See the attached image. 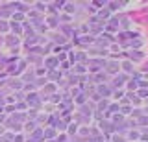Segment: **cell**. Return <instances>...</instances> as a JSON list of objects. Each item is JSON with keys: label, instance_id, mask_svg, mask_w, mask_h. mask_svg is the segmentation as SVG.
I'll list each match as a JSON object with an SVG mask.
<instances>
[{"label": "cell", "instance_id": "1", "mask_svg": "<svg viewBox=\"0 0 148 142\" xmlns=\"http://www.w3.org/2000/svg\"><path fill=\"white\" fill-rule=\"evenodd\" d=\"M106 68H108V72H111V74H117L119 68H120V63H117V61H108V63H106Z\"/></svg>", "mask_w": 148, "mask_h": 142}, {"label": "cell", "instance_id": "2", "mask_svg": "<svg viewBox=\"0 0 148 142\" xmlns=\"http://www.w3.org/2000/svg\"><path fill=\"white\" fill-rule=\"evenodd\" d=\"M98 92H100L102 98H108V96L111 94V89H109V87H106V85H100L98 87Z\"/></svg>", "mask_w": 148, "mask_h": 142}, {"label": "cell", "instance_id": "3", "mask_svg": "<svg viewBox=\"0 0 148 142\" xmlns=\"http://www.w3.org/2000/svg\"><path fill=\"white\" fill-rule=\"evenodd\" d=\"M124 81H126V76L120 74V76H117V79L113 81V85H115V87H122V85H124Z\"/></svg>", "mask_w": 148, "mask_h": 142}, {"label": "cell", "instance_id": "4", "mask_svg": "<svg viewBox=\"0 0 148 142\" xmlns=\"http://www.w3.org/2000/svg\"><path fill=\"white\" fill-rule=\"evenodd\" d=\"M120 67H122L126 72H133V65H132V61H122V63H120Z\"/></svg>", "mask_w": 148, "mask_h": 142}, {"label": "cell", "instance_id": "5", "mask_svg": "<svg viewBox=\"0 0 148 142\" xmlns=\"http://www.w3.org/2000/svg\"><path fill=\"white\" fill-rule=\"evenodd\" d=\"M130 56H132L133 59H135V61H141V59L145 57V52H132Z\"/></svg>", "mask_w": 148, "mask_h": 142}, {"label": "cell", "instance_id": "6", "mask_svg": "<svg viewBox=\"0 0 148 142\" xmlns=\"http://www.w3.org/2000/svg\"><path fill=\"white\" fill-rule=\"evenodd\" d=\"M108 107H109L108 100H102V102L98 103V109H100V111H108Z\"/></svg>", "mask_w": 148, "mask_h": 142}, {"label": "cell", "instance_id": "7", "mask_svg": "<svg viewBox=\"0 0 148 142\" xmlns=\"http://www.w3.org/2000/svg\"><path fill=\"white\" fill-rule=\"evenodd\" d=\"M122 120H124L122 114H113V122H115V124H120Z\"/></svg>", "mask_w": 148, "mask_h": 142}, {"label": "cell", "instance_id": "8", "mask_svg": "<svg viewBox=\"0 0 148 142\" xmlns=\"http://www.w3.org/2000/svg\"><path fill=\"white\" fill-rule=\"evenodd\" d=\"M119 109H120V103H111V105H109V111H108V113H111V111L115 113V111H119Z\"/></svg>", "mask_w": 148, "mask_h": 142}, {"label": "cell", "instance_id": "9", "mask_svg": "<svg viewBox=\"0 0 148 142\" xmlns=\"http://www.w3.org/2000/svg\"><path fill=\"white\" fill-rule=\"evenodd\" d=\"M128 135H130V139H133V140H137V139H141V135H139V133H137V131H130V133H128Z\"/></svg>", "mask_w": 148, "mask_h": 142}, {"label": "cell", "instance_id": "10", "mask_svg": "<svg viewBox=\"0 0 148 142\" xmlns=\"http://www.w3.org/2000/svg\"><path fill=\"white\" fill-rule=\"evenodd\" d=\"M95 81H96V83H100V81H106V74H96V76H95Z\"/></svg>", "mask_w": 148, "mask_h": 142}, {"label": "cell", "instance_id": "11", "mask_svg": "<svg viewBox=\"0 0 148 142\" xmlns=\"http://www.w3.org/2000/svg\"><path fill=\"white\" fill-rule=\"evenodd\" d=\"M139 96L141 98H148V89H139Z\"/></svg>", "mask_w": 148, "mask_h": 142}, {"label": "cell", "instance_id": "12", "mask_svg": "<svg viewBox=\"0 0 148 142\" xmlns=\"http://www.w3.org/2000/svg\"><path fill=\"white\" fill-rule=\"evenodd\" d=\"M128 87H130V89H137V87H139V83H137V81H130V83H128Z\"/></svg>", "mask_w": 148, "mask_h": 142}, {"label": "cell", "instance_id": "13", "mask_svg": "<svg viewBox=\"0 0 148 142\" xmlns=\"http://www.w3.org/2000/svg\"><path fill=\"white\" fill-rule=\"evenodd\" d=\"M46 63H48V67H56V63H58V61H56L54 57H50V59H48V61H46Z\"/></svg>", "mask_w": 148, "mask_h": 142}, {"label": "cell", "instance_id": "14", "mask_svg": "<svg viewBox=\"0 0 148 142\" xmlns=\"http://www.w3.org/2000/svg\"><path fill=\"white\" fill-rule=\"evenodd\" d=\"M100 17H104L102 20H106V17H109V10H106V11H100Z\"/></svg>", "mask_w": 148, "mask_h": 142}, {"label": "cell", "instance_id": "15", "mask_svg": "<svg viewBox=\"0 0 148 142\" xmlns=\"http://www.w3.org/2000/svg\"><path fill=\"white\" fill-rule=\"evenodd\" d=\"M139 124H148V118L146 116H141V118H139Z\"/></svg>", "mask_w": 148, "mask_h": 142}, {"label": "cell", "instance_id": "16", "mask_svg": "<svg viewBox=\"0 0 148 142\" xmlns=\"http://www.w3.org/2000/svg\"><path fill=\"white\" fill-rule=\"evenodd\" d=\"M52 135H54V131H52V129L46 131V139H52Z\"/></svg>", "mask_w": 148, "mask_h": 142}, {"label": "cell", "instance_id": "17", "mask_svg": "<svg viewBox=\"0 0 148 142\" xmlns=\"http://www.w3.org/2000/svg\"><path fill=\"white\" fill-rule=\"evenodd\" d=\"M122 94H124V90H119V92L115 94V98H117V100H119V98H122Z\"/></svg>", "mask_w": 148, "mask_h": 142}, {"label": "cell", "instance_id": "18", "mask_svg": "<svg viewBox=\"0 0 148 142\" xmlns=\"http://www.w3.org/2000/svg\"><path fill=\"white\" fill-rule=\"evenodd\" d=\"M113 142H124V139H119V137H115V139H113Z\"/></svg>", "mask_w": 148, "mask_h": 142}, {"label": "cell", "instance_id": "19", "mask_svg": "<svg viewBox=\"0 0 148 142\" xmlns=\"http://www.w3.org/2000/svg\"><path fill=\"white\" fill-rule=\"evenodd\" d=\"M143 140H148V135H143Z\"/></svg>", "mask_w": 148, "mask_h": 142}]
</instances>
